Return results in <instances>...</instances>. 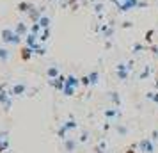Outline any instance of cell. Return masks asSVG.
<instances>
[{
	"instance_id": "obj_1",
	"label": "cell",
	"mask_w": 158,
	"mask_h": 153,
	"mask_svg": "<svg viewBox=\"0 0 158 153\" xmlns=\"http://www.w3.org/2000/svg\"><path fill=\"white\" fill-rule=\"evenodd\" d=\"M139 148H140V151H144V153H155V146H153V142H151L149 139H144V141H140Z\"/></svg>"
},
{
	"instance_id": "obj_2",
	"label": "cell",
	"mask_w": 158,
	"mask_h": 153,
	"mask_svg": "<svg viewBox=\"0 0 158 153\" xmlns=\"http://www.w3.org/2000/svg\"><path fill=\"white\" fill-rule=\"evenodd\" d=\"M66 150L69 153H73L75 150H77V141H73V139H68L66 141Z\"/></svg>"
},
{
	"instance_id": "obj_3",
	"label": "cell",
	"mask_w": 158,
	"mask_h": 153,
	"mask_svg": "<svg viewBox=\"0 0 158 153\" xmlns=\"http://www.w3.org/2000/svg\"><path fill=\"white\" fill-rule=\"evenodd\" d=\"M96 153H107V142L105 141H101L100 144L96 146Z\"/></svg>"
},
{
	"instance_id": "obj_4",
	"label": "cell",
	"mask_w": 158,
	"mask_h": 153,
	"mask_svg": "<svg viewBox=\"0 0 158 153\" xmlns=\"http://www.w3.org/2000/svg\"><path fill=\"white\" fill-rule=\"evenodd\" d=\"M7 148H9V142H7V141H2V139H0V153H4Z\"/></svg>"
},
{
	"instance_id": "obj_5",
	"label": "cell",
	"mask_w": 158,
	"mask_h": 153,
	"mask_svg": "<svg viewBox=\"0 0 158 153\" xmlns=\"http://www.w3.org/2000/svg\"><path fill=\"white\" fill-rule=\"evenodd\" d=\"M66 130H68V128H60V130H59V137H62V139H66Z\"/></svg>"
}]
</instances>
